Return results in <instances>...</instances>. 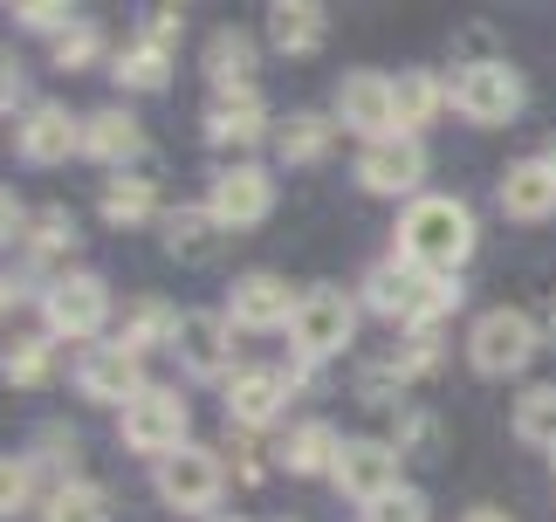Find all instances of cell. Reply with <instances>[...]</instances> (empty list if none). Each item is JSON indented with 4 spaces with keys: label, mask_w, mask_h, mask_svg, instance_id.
Masks as SVG:
<instances>
[{
    "label": "cell",
    "mask_w": 556,
    "mask_h": 522,
    "mask_svg": "<svg viewBox=\"0 0 556 522\" xmlns=\"http://www.w3.org/2000/svg\"><path fill=\"white\" fill-rule=\"evenodd\" d=\"M475 207L454 200V192H419L399 221V261H413L426 275H454L467 254H475Z\"/></svg>",
    "instance_id": "cell-1"
},
{
    "label": "cell",
    "mask_w": 556,
    "mask_h": 522,
    "mask_svg": "<svg viewBox=\"0 0 556 522\" xmlns=\"http://www.w3.org/2000/svg\"><path fill=\"white\" fill-rule=\"evenodd\" d=\"M365 302L378 316L405 323L413 337H433V323L446 310H460V282L454 275H426V269H413V261H378V269L365 275Z\"/></svg>",
    "instance_id": "cell-2"
},
{
    "label": "cell",
    "mask_w": 556,
    "mask_h": 522,
    "mask_svg": "<svg viewBox=\"0 0 556 522\" xmlns=\"http://www.w3.org/2000/svg\"><path fill=\"white\" fill-rule=\"evenodd\" d=\"M446 103L467 117V124H516L522 117V70L516 62H502V55H481V62H460L454 83H446Z\"/></svg>",
    "instance_id": "cell-3"
},
{
    "label": "cell",
    "mask_w": 556,
    "mask_h": 522,
    "mask_svg": "<svg viewBox=\"0 0 556 522\" xmlns=\"http://www.w3.org/2000/svg\"><path fill=\"white\" fill-rule=\"evenodd\" d=\"M536 351H543V331L529 310H481L475 331H467V364L481 378H516L536 364Z\"/></svg>",
    "instance_id": "cell-4"
},
{
    "label": "cell",
    "mask_w": 556,
    "mask_h": 522,
    "mask_svg": "<svg viewBox=\"0 0 556 522\" xmlns=\"http://www.w3.org/2000/svg\"><path fill=\"white\" fill-rule=\"evenodd\" d=\"M186 426H192V412H186V399L173 385H144L138 399L117 412V440L131 453H144V461H173L179 447H192Z\"/></svg>",
    "instance_id": "cell-5"
},
{
    "label": "cell",
    "mask_w": 556,
    "mask_h": 522,
    "mask_svg": "<svg viewBox=\"0 0 556 522\" xmlns=\"http://www.w3.org/2000/svg\"><path fill=\"white\" fill-rule=\"evenodd\" d=\"M41 323H49V337H103V323H111V282L76 269V275H55L49 289H41Z\"/></svg>",
    "instance_id": "cell-6"
},
{
    "label": "cell",
    "mask_w": 556,
    "mask_h": 522,
    "mask_svg": "<svg viewBox=\"0 0 556 522\" xmlns=\"http://www.w3.org/2000/svg\"><path fill=\"white\" fill-rule=\"evenodd\" d=\"M357 337V302L344 289H330V282H316V289H303V302H295V316H289V344H295V358H337L344 344Z\"/></svg>",
    "instance_id": "cell-7"
},
{
    "label": "cell",
    "mask_w": 556,
    "mask_h": 522,
    "mask_svg": "<svg viewBox=\"0 0 556 522\" xmlns=\"http://www.w3.org/2000/svg\"><path fill=\"white\" fill-rule=\"evenodd\" d=\"M152 488H159L165 509L206 515L213 502H220V488H227V468H220V453H213V447H179L173 461L152 468Z\"/></svg>",
    "instance_id": "cell-8"
},
{
    "label": "cell",
    "mask_w": 556,
    "mask_h": 522,
    "mask_svg": "<svg viewBox=\"0 0 556 522\" xmlns=\"http://www.w3.org/2000/svg\"><path fill=\"white\" fill-rule=\"evenodd\" d=\"M206 213L220 221L227 234H241V227H262L268 213H275V179L262 165H227V172H213V186H206Z\"/></svg>",
    "instance_id": "cell-9"
},
{
    "label": "cell",
    "mask_w": 556,
    "mask_h": 522,
    "mask_svg": "<svg viewBox=\"0 0 556 522\" xmlns=\"http://www.w3.org/2000/svg\"><path fill=\"white\" fill-rule=\"evenodd\" d=\"M419 179H426V145L419 138H378L357 151V186L371 200H419Z\"/></svg>",
    "instance_id": "cell-10"
},
{
    "label": "cell",
    "mask_w": 556,
    "mask_h": 522,
    "mask_svg": "<svg viewBox=\"0 0 556 522\" xmlns=\"http://www.w3.org/2000/svg\"><path fill=\"white\" fill-rule=\"evenodd\" d=\"M76 391L90 406H131L144 391V358L131 351V344H90V351L76 358Z\"/></svg>",
    "instance_id": "cell-11"
},
{
    "label": "cell",
    "mask_w": 556,
    "mask_h": 522,
    "mask_svg": "<svg viewBox=\"0 0 556 522\" xmlns=\"http://www.w3.org/2000/svg\"><path fill=\"white\" fill-rule=\"evenodd\" d=\"M399 440H344L337 447V468H330V482L351 495V502H384V495H399Z\"/></svg>",
    "instance_id": "cell-12"
},
{
    "label": "cell",
    "mask_w": 556,
    "mask_h": 522,
    "mask_svg": "<svg viewBox=\"0 0 556 522\" xmlns=\"http://www.w3.org/2000/svg\"><path fill=\"white\" fill-rule=\"evenodd\" d=\"M337 124H344V130H357L365 145H378V138H399L392 76H378V70H351L344 83H337Z\"/></svg>",
    "instance_id": "cell-13"
},
{
    "label": "cell",
    "mask_w": 556,
    "mask_h": 522,
    "mask_svg": "<svg viewBox=\"0 0 556 522\" xmlns=\"http://www.w3.org/2000/svg\"><path fill=\"white\" fill-rule=\"evenodd\" d=\"M295 302H303V296H289V282H282V275H268V269H248V275H233L227 323H241V331H289Z\"/></svg>",
    "instance_id": "cell-14"
},
{
    "label": "cell",
    "mask_w": 556,
    "mask_h": 522,
    "mask_svg": "<svg viewBox=\"0 0 556 522\" xmlns=\"http://www.w3.org/2000/svg\"><path fill=\"white\" fill-rule=\"evenodd\" d=\"M14 151L28 165H62L70 151H83V117H70L62 103H35V111L14 124Z\"/></svg>",
    "instance_id": "cell-15"
},
{
    "label": "cell",
    "mask_w": 556,
    "mask_h": 522,
    "mask_svg": "<svg viewBox=\"0 0 556 522\" xmlns=\"http://www.w3.org/2000/svg\"><path fill=\"white\" fill-rule=\"evenodd\" d=\"M282 406H289V378L282 372H268V364H248V372H233L227 378V420L233 426H275L282 420Z\"/></svg>",
    "instance_id": "cell-16"
},
{
    "label": "cell",
    "mask_w": 556,
    "mask_h": 522,
    "mask_svg": "<svg viewBox=\"0 0 556 522\" xmlns=\"http://www.w3.org/2000/svg\"><path fill=\"white\" fill-rule=\"evenodd\" d=\"M262 138H268V103L254 90H227L206 103V145L213 151H248Z\"/></svg>",
    "instance_id": "cell-17"
},
{
    "label": "cell",
    "mask_w": 556,
    "mask_h": 522,
    "mask_svg": "<svg viewBox=\"0 0 556 522\" xmlns=\"http://www.w3.org/2000/svg\"><path fill=\"white\" fill-rule=\"evenodd\" d=\"M173 351L192 378H227V364H233V344H227V316H206V310H186L179 316V337H173Z\"/></svg>",
    "instance_id": "cell-18"
},
{
    "label": "cell",
    "mask_w": 556,
    "mask_h": 522,
    "mask_svg": "<svg viewBox=\"0 0 556 522\" xmlns=\"http://www.w3.org/2000/svg\"><path fill=\"white\" fill-rule=\"evenodd\" d=\"M495 192H502L508 221H549V213H556V165L549 159H522V165L502 172Z\"/></svg>",
    "instance_id": "cell-19"
},
{
    "label": "cell",
    "mask_w": 556,
    "mask_h": 522,
    "mask_svg": "<svg viewBox=\"0 0 556 522\" xmlns=\"http://www.w3.org/2000/svg\"><path fill=\"white\" fill-rule=\"evenodd\" d=\"M268 41L282 55H316L330 41V14L316 0H275L268 8Z\"/></svg>",
    "instance_id": "cell-20"
},
{
    "label": "cell",
    "mask_w": 556,
    "mask_h": 522,
    "mask_svg": "<svg viewBox=\"0 0 556 522\" xmlns=\"http://www.w3.org/2000/svg\"><path fill=\"white\" fill-rule=\"evenodd\" d=\"M254 35L248 28H213L206 35V76H213V90H254Z\"/></svg>",
    "instance_id": "cell-21"
},
{
    "label": "cell",
    "mask_w": 556,
    "mask_h": 522,
    "mask_svg": "<svg viewBox=\"0 0 556 522\" xmlns=\"http://www.w3.org/2000/svg\"><path fill=\"white\" fill-rule=\"evenodd\" d=\"M433 364H440V337H413L405 351H392L384 364H371L357 391H365L371 406H392V385H413V378H426V372H433Z\"/></svg>",
    "instance_id": "cell-22"
},
{
    "label": "cell",
    "mask_w": 556,
    "mask_h": 522,
    "mask_svg": "<svg viewBox=\"0 0 556 522\" xmlns=\"http://www.w3.org/2000/svg\"><path fill=\"white\" fill-rule=\"evenodd\" d=\"M337 426L330 420H303V426H289L282 433V447H275V461H282L289 474H330L337 468Z\"/></svg>",
    "instance_id": "cell-23"
},
{
    "label": "cell",
    "mask_w": 556,
    "mask_h": 522,
    "mask_svg": "<svg viewBox=\"0 0 556 522\" xmlns=\"http://www.w3.org/2000/svg\"><path fill=\"white\" fill-rule=\"evenodd\" d=\"M392 103H399V138H419V130L446 111V83L433 70H405L392 83Z\"/></svg>",
    "instance_id": "cell-24"
},
{
    "label": "cell",
    "mask_w": 556,
    "mask_h": 522,
    "mask_svg": "<svg viewBox=\"0 0 556 522\" xmlns=\"http://www.w3.org/2000/svg\"><path fill=\"white\" fill-rule=\"evenodd\" d=\"M83 151L103 165H124L144 151V124L131 111H97V117H83Z\"/></svg>",
    "instance_id": "cell-25"
},
{
    "label": "cell",
    "mask_w": 556,
    "mask_h": 522,
    "mask_svg": "<svg viewBox=\"0 0 556 522\" xmlns=\"http://www.w3.org/2000/svg\"><path fill=\"white\" fill-rule=\"evenodd\" d=\"M220 221H213L206 207H179V213H165V254L173 261H192V269H200V261H213V248H220Z\"/></svg>",
    "instance_id": "cell-26"
},
{
    "label": "cell",
    "mask_w": 556,
    "mask_h": 522,
    "mask_svg": "<svg viewBox=\"0 0 556 522\" xmlns=\"http://www.w3.org/2000/svg\"><path fill=\"white\" fill-rule=\"evenodd\" d=\"M330 145H337V124H330L324 111H295L282 130H275L282 165H316V159H330Z\"/></svg>",
    "instance_id": "cell-27"
},
{
    "label": "cell",
    "mask_w": 556,
    "mask_h": 522,
    "mask_svg": "<svg viewBox=\"0 0 556 522\" xmlns=\"http://www.w3.org/2000/svg\"><path fill=\"white\" fill-rule=\"evenodd\" d=\"M41 522H111V495H103L97 482H55L49 495H41Z\"/></svg>",
    "instance_id": "cell-28"
},
{
    "label": "cell",
    "mask_w": 556,
    "mask_h": 522,
    "mask_svg": "<svg viewBox=\"0 0 556 522\" xmlns=\"http://www.w3.org/2000/svg\"><path fill=\"white\" fill-rule=\"evenodd\" d=\"M21 241H28V254L35 261H55V254H76V213L70 207H41V213H28V234H21Z\"/></svg>",
    "instance_id": "cell-29"
},
{
    "label": "cell",
    "mask_w": 556,
    "mask_h": 522,
    "mask_svg": "<svg viewBox=\"0 0 556 522\" xmlns=\"http://www.w3.org/2000/svg\"><path fill=\"white\" fill-rule=\"evenodd\" d=\"M0 372H8V385H49L55 378V337H14L8 351H0Z\"/></svg>",
    "instance_id": "cell-30"
},
{
    "label": "cell",
    "mask_w": 556,
    "mask_h": 522,
    "mask_svg": "<svg viewBox=\"0 0 556 522\" xmlns=\"http://www.w3.org/2000/svg\"><path fill=\"white\" fill-rule=\"evenodd\" d=\"M159 213L152 179H103V221L111 227H144Z\"/></svg>",
    "instance_id": "cell-31"
},
{
    "label": "cell",
    "mask_w": 556,
    "mask_h": 522,
    "mask_svg": "<svg viewBox=\"0 0 556 522\" xmlns=\"http://www.w3.org/2000/svg\"><path fill=\"white\" fill-rule=\"evenodd\" d=\"M179 337V316L165 310L159 296H144V302H131V316H124V331H117V344H131V351L144 358L152 344H173Z\"/></svg>",
    "instance_id": "cell-32"
},
{
    "label": "cell",
    "mask_w": 556,
    "mask_h": 522,
    "mask_svg": "<svg viewBox=\"0 0 556 522\" xmlns=\"http://www.w3.org/2000/svg\"><path fill=\"white\" fill-rule=\"evenodd\" d=\"M516 440L556 453V385H529L516 399Z\"/></svg>",
    "instance_id": "cell-33"
},
{
    "label": "cell",
    "mask_w": 556,
    "mask_h": 522,
    "mask_svg": "<svg viewBox=\"0 0 556 522\" xmlns=\"http://www.w3.org/2000/svg\"><path fill=\"white\" fill-rule=\"evenodd\" d=\"M124 90H165V76H173V55L152 49V41H131V49H117V70H111Z\"/></svg>",
    "instance_id": "cell-34"
},
{
    "label": "cell",
    "mask_w": 556,
    "mask_h": 522,
    "mask_svg": "<svg viewBox=\"0 0 556 522\" xmlns=\"http://www.w3.org/2000/svg\"><path fill=\"white\" fill-rule=\"evenodd\" d=\"M103 55V28H97V21H76V28L70 35H55V70H90V62Z\"/></svg>",
    "instance_id": "cell-35"
},
{
    "label": "cell",
    "mask_w": 556,
    "mask_h": 522,
    "mask_svg": "<svg viewBox=\"0 0 556 522\" xmlns=\"http://www.w3.org/2000/svg\"><path fill=\"white\" fill-rule=\"evenodd\" d=\"M14 21H21V28H35V35H70L83 14H76V8H62V0H21Z\"/></svg>",
    "instance_id": "cell-36"
},
{
    "label": "cell",
    "mask_w": 556,
    "mask_h": 522,
    "mask_svg": "<svg viewBox=\"0 0 556 522\" xmlns=\"http://www.w3.org/2000/svg\"><path fill=\"white\" fill-rule=\"evenodd\" d=\"M35 495V461H14V453H0V515H21Z\"/></svg>",
    "instance_id": "cell-37"
},
{
    "label": "cell",
    "mask_w": 556,
    "mask_h": 522,
    "mask_svg": "<svg viewBox=\"0 0 556 522\" xmlns=\"http://www.w3.org/2000/svg\"><path fill=\"white\" fill-rule=\"evenodd\" d=\"M357 522H433L426 515V495H413V488H399V495H384V502H371Z\"/></svg>",
    "instance_id": "cell-38"
},
{
    "label": "cell",
    "mask_w": 556,
    "mask_h": 522,
    "mask_svg": "<svg viewBox=\"0 0 556 522\" xmlns=\"http://www.w3.org/2000/svg\"><path fill=\"white\" fill-rule=\"evenodd\" d=\"M179 35H186V14H179V8H159L152 21H144V41H152V49H165V55L179 49Z\"/></svg>",
    "instance_id": "cell-39"
},
{
    "label": "cell",
    "mask_w": 556,
    "mask_h": 522,
    "mask_svg": "<svg viewBox=\"0 0 556 522\" xmlns=\"http://www.w3.org/2000/svg\"><path fill=\"white\" fill-rule=\"evenodd\" d=\"M41 447H49V453H41L49 468H70V474H76V433H62V426H41Z\"/></svg>",
    "instance_id": "cell-40"
},
{
    "label": "cell",
    "mask_w": 556,
    "mask_h": 522,
    "mask_svg": "<svg viewBox=\"0 0 556 522\" xmlns=\"http://www.w3.org/2000/svg\"><path fill=\"white\" fill-rule=\"evenodd\" d=\"M21 234H28V213H21V200H14L8 186H0V248L21 241Z\"/></svg>",
    "instance_id": "cell-41"
},
{
    "label": "cell",
    "mask_w": 556,
    "mask_h": 522,
    "mask_svg": "<svg viewBox=\"0 0 556 522\" xmlns=\"http://www.w3.org/2000/svg\"><path fill=\"white\" fill-rule=\"evenodd\" d=\"M8 103H21V70L0 55V111H8Z\"/></svg>",
    "instance_id": "cell-42"
},
{
    "label": "cell",
    "mask_w": 556,
    "mask_h": 522,
    "mask_svg": "<svg viewBox=\"0 0 556 522\" xmlns=\"http://www.w3.org/2000/svg\"><path fill=\"white\" fill-rule=\"evenodd\" d=\"M233 468H241V482H262V461H254L248 447H233Z\"/></svg>",
    "instance_id": "cell-43"
},
{
    "label": "cell",
    "mask_w": 556,
    "mask_h": 522,
    "mask_svg": "<svg viewBox=\"0 0 556 522\" xmlns=\"http://www.w3.org/2000/svg\"><path fill=\"white\" fill-rule=\"evenodd\" d=\"M460 522H516V515H508V509H488V502H481V509H467Z\"/></svg>",
    "instance_id": "cell-44"
},
{
    "label": "cell",
    "mask_w": 556,
    "mask_h": 522,
    "mask_svg": "<svg viewBox=\"0 0 556 522\" xmlns=\"http://www.w3.org/2000/svg\"><path fill=\"white\" fill-rule=\"evenodd\" d=\"M8 302H14V282H0V316H8Z\"/></svg>",
    "instance_id": "cell-45"
},
{
    "label": "cell",
    "mask_w": 556,
    "mask_h": 522,
    "mask_svg": "<svg viewBox=\"0 0 556 522\" xmlns=\"http://www.w3.org/2000/svg\"><path fill=\"white\" fill-rule=\"evenodd\" d=\"M549 461H556V453H549Z\"/></svg>",
    "instance_id": "cell-46"
},
{
    "label": "cell",
    "mask_w": 556,
    "mask_h": 522,
    "mask_svg": "<svg viewBox=\"0 0 556 522\" xmlns=\"http://www.w3.org/2000/svg\"><path fill=\"white\" fill-rule=\"evenodd\" d=\"M282 522H289V515H282Z\"/></svg>",
    "instance_id": "cell-47"
},
{
    "label": "cell",
    "mask_w": 556,
    "mask_h": 522,
    "mask_svg": "<svg viewBox=\"0 0 556 522\" xmlns=\"http://www.w3.org/2000/svg\"><path fill=\"white\" fill-rule=\"evenodd\" d=\"M549 323H556V316H549Z\"/></svg>",
    "instance_id": "cell-48"
}]
</instances>
